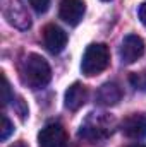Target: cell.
<instances>
[{
    "mask_svg": "<svg viewBox=\"0 0 146 147\" xmlns=\"http://www.w3.org/2000/svg\"><path fill=\"white\" fill-rule=\"evenodd\" d=\"M21 79L31 89H41L50 82L52 69L41 55L29 53L21 62Z\"/></svg>",
    "mask_w": 146,
    "mask_h": 147,
    "instance_id": "6da1fadb",
    "label": "cell"
},
{
    "mask_svg": "<svg viewBox=\"0 0 146 147\" xmlns=\"http://www.w3.org/2000/svg\"><path fill=\"white\" fill-rule=\"evenodd\" d=\"M113 118L107 113H91L79 127V137L89 142L107 139L113 130Z\"/></svg>",
    "mask_w": 146,
    "mask_h": 147,
    "instance_id": "7a4b0ae2",
    "label": "cell"
},
{
    "mask_svg": "<svg viewBox=\"0 0 146 147\" xmlns=\"http://www.w3.org/2000/svg\"><path fill=\"white\" fill-rule=\"evenodd\" d=\"M110 63V51L107 45L103 43H95L89 45L83 55V62H81V70L84 75L93 77L102 74Z\"/></svg>",
    "mask_w": 146,
    "mask_h": 147,
    "instance_id": "3957f363",
    "label": "cell"
},
{
    "mask_svg": "<svg viewBox=\"0 0 146 147\" xmlns=\"http://www.w3.org/2000/svg\"><path fill=\"white\" fill-rule=\"evenodd\" d=\"M40 147H67L69 137L60 123H48L38 134Z\"/></svg>",
    "mask_w": 146,
    "mask_h": 147,
    "instance_id": "277c9868",
    "label": "cell"
},
{
    "mask_svg": "<svg viewBox=\"0 0 146 147\" xmlns=\"http://www.w3.org/2000/svg\"><path fill=\"white\" fill-rule=\"evenodd\" d=\"M145 55V41L138 34H129L122 39L120 45V60L122 63H134Z\"/></svg>",
    "mask_w": 146,
    "mask_h": 147,
    "instance_id": "5b68a950",
    "label": "cell"
},
{
    "mask_svg": "<svg viewBox=\"0 0 146 147\" xmlns=\"http://www.w3.org/2000/svg\"><path fill=\"white\" fill-rule=\"evenodd\" d=\"M43 43L50 53H60L67 45V34L62 28L48 24L43 29Z\"/></svg>",
    "mask_w": 146,
    "mask_h": 147,
    "instance_id": "8992f818",
    "label": "cell"
},
{
    "mask_svg": "<svg viewBox=\"0 0 146 147\" xmlns=\"http://www.w3.org/2000/svg\"><path fill=\"white\" fill-rule=\"evenodd\" d=\"M84 10H86V7H84L83 0H62L59 16L69 26H76V24L81 22V19L84 16Z\"/></svg>",
    "mask_w": 146,
    "mask_h": 147,
    "instance_id": "52a82bcc",
    "label": "cell"
},
{
    "mask_svg": "<svg viewBox=\"0 0 146 147\" xmlns=\"http://www.w3.org/2000/svg\"><path fill=\"white\" fill-rule=\"evenodd\" d=\"M120 130L129 139H145L146 137V116L145 115H131V116H127L122 121Z\"/></svg>",
    "mask_w": 146,
    "mask_h": 147,
    "instance_id": "ba28073f",
    "label": "cell"
},
{
    "mask_svg": "<svg viewBox=\"0 0 146 147\" xmlns=\"http://www.w3.org/2000/svg\"><path fill=\"white\" fill-rule=\"evenodd\" d=\"M3 14H5L7 21H9L12 26L19 28V29H28V28L31 26V19H29L28 12H26L24 7H23L19 2H16V0H12V2L5 7Z\"/></svg>",
    "mask_w": 146,
    "mask_h": 147,
    "instance_id": "9c48e42d",
    "label": "cell"
},
{
    "mask_svg": "<svg viewBox=\"0 0 146 147\" xmlns=\"http://www.w3.org/2000/svg\"><path fill=\"white\" fill-rule=\"evenodd\" d=\"M88 99V89L81 82H74L72 86L65 91V99L64 105L71 111H77Z\"/></svg>",
    "mask_w": 146,
    "mask_h": 147,
    "instance_id": "30bf717a",
    "label": "cell"
},
{
    "mask_svg": "<svg viewBox=\"0 0 146 147\" xmlns=\"http://www.w3.org/2000/svg\"><path fill=\"white\" fill-rule=\"evenodd\" d=\"M120 98H122V89L115 82H105L96 91V103L102 106H113L120 101Z\"/></svg>",
    "mask_w": 146,
    "mask_h": 147,
    "instance_id": "8fae6325",
    "label": "cell"
},
{
    "mask_svg": "<svg viewBox=\"0 0 146 147\" xmlns=\"http://www.w3.org/2000/svg\"><path fill=\"white\" fill-rule=\"evenodd\" d=\"M14 132V125L12 121L7 118V115H2V128H0V139L2 140H7L10 137V134Z\"/></svg>",
    "mask_w": 146,
    "mask_h": 147,
    "instance_id": "7c38bea8",
    "label": "cell"
},
{
    "mask_svg": "<svg viewBox=\"0 0 146 147\" xmlns=\"http://www.w3.org/2000/svg\"><path fill=\"white\" fill-rule=\"evenodd\" d=\"M38 14H43L48 10V5H50V0H26Z\"/></svg>",
    "mask_w": 146,
    "mask_h": 147,
    "instance_id": "4fadbf2b",
    "label": "cell"
},
{
    "mask_svg": "<svg viewBox=\"0 0 146 147\" xmlns=\"http://www.w3.org/2000/svg\"><path fill=\"white\" fill-rule=\"evenodd\" d=\"M14 96H10V86H9V80L7 77L3 75V105H9V101H12Z\"/></svg>",
    "mask_w": 146,
    "mask_h": 147,
    "instance_id": "5bb4252c",
    "label": "cell"
},
{
    "mask_svg": "<svg viewBox=\"0 0 146 147\" xmlns=\"http://www.w3.org/2000/svg\"><path fill=\"white\" fill-rule=\"evenodd\" d=\"M138 14H139V19H141V22L146 26V2H145V3H141V7H139Z\"/></svg>",
    "mask_w": 146,
    "mask_h": 147,
    "instance_id": "9a60e30c",
    "label": "cell"
},
{
    "mask_svg": "<svg viewBox=\"0 0 146 147\" xmlns=\"http://www.w3.org/2000/svg\"><path fill=\"white\" fill-rule=\"evenodd\" d=\"M129 147H146L145 144H132V146H129Z\"/></svg>",
    "mask_w": 146,
    "mask_h": 147,
    "instance_id": "2e32d148",
    "label": "cell"
},
{
    "mask_svg": "<svg viewBox=\"0 0 146 147\" xmlns=\"http://www.w3.org/2000/svg\"><path fill=\"white\" fill-rule=\"evenodd\" d=\"M103 2H110V0H103Z\"/></svg>",
    "mask_w": 146,
    "mask_h": 147,
    "instance_id": "e0dca14e",
    "label": "cell"
}]
</instances>
